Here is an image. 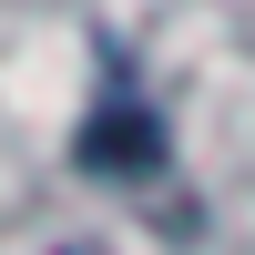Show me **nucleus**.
<instances>
[{
	"label": "nucleus",
	"mask_w": 255,
	"mask_h": 255,
	"mask_svg": "<svg viewBox=\"0 0 255 255\" xmlns=\"http://www.w3.org/2000/svg\"><path fill=\"white\" fill-rule=\"evenodd\" d=\"M153 153H163V123L143 113L133 92H113L92 123H82V163H92V174H143Z\"/></svg>",
	"instance_id": "nucleus-1"
}]
</instances>
